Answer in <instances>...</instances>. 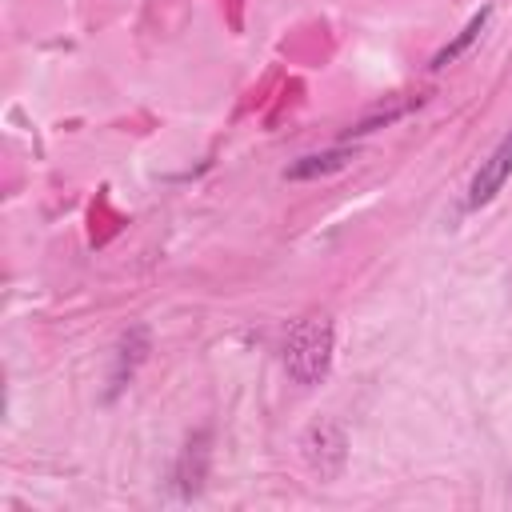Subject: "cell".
Listing matches in <instances>:
<instances>
[{"label":"cell","instance_id":"1","mask_svg":"<svg viewBox=\"0 0 512 512\" xmlns=\"http://www.w3.org/2000/svg\"><path fill=\"white\" fill-rule=\"evenodd\" d=\"M332 352H336V328L328 316H304L288 328L284 340V372L292 384L312 388L328 376L332 368Z\"/></svg>","mask_w":512,"mask_h":512},{"label":"cell","instance_id":"2","mask_svg":"<svg viewBox=\"0 0 512 512\" xmlns=\"http://www.w3.org/2000/svg\"><path fill=\"white\" fill-rule=\"evenodd\" d=\"M300 456L320 480H336L348 464V436L336 420H316L300 436Z\"/></svg>","mask_w":512,"mask_h":512},{"label":"cell","instance_id":"3","mask_svg":"<svg viewBox=\"0 0 512 512\" xmlns=\"http://www.w3.org/2000/svg\"><path fill=\"white\" fill-rule=\"evenodd\" d=\"M512 180V132H504V140L488 152V160H480V168L472 172V184H468V208H484L492 204L504 184Z\"/></svg>","mask_w":512,"mask_h":512},{"label":"cell","instance_id":"4","mask_svg":"<svg viewBox=\"0 0 512 512\" xmlns=\"http://www.w3.org/2000/svg\"><path fill=\"white\" fill-rule=\"evenodd\" d=\"M144 356H148V328L136 324V328H128V332L120 336V344H116V368H112V388H108V396H116V392L136 376V368L144 364Z\"/></svg>","mask_w":512,"mask_h":512},{"label":"cell","instance_id":"5","mask_svg":"<svg viewBox=\"0 0 512 512\" xmlns=\"http://www.w3.org/2000/svg\"><path fill=\"white\" fill-rule=\"evenodd\" d=\"M356 152L352 148H324V152H312V156H300V160H292L288 168H284V180H316V176H328V172H340V168H348V160H352Z\"/></svg>","mask_w":512,"mask_h":512},{"label":"cell","instance_id":"6","mask_svg":"<svg viewBox=\"0 0 512 512\" xmlns=\"http://www.w3.org/2000/svg\"><path fill=\"white\" fill-rule=\"evenodd\" d=\"M488 20H492V8H480V12H476V16H472V20H468V24H464V28H460L436 56H432V68H448L452 60H460V56L480 40V32L488 28Z\"/></svg>","mask_w":512,"mask_h":512}]
</instances>
